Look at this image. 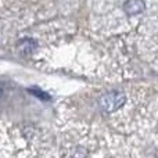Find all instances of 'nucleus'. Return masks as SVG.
<instances>
[{
    "label": "nucleus",
    "instance_id": "3",
    "mask_svg": "<svg viewBox=\"0 0 158 158\" xmlns=\"http://www.w3.org/2000/svg\"><path fill=\"white\" fill-rule=\"evenodd\" d=\"M29 93H32L33 96H36V97L42 98V100H50V96L47 94L46 92L40 90L39 87H31V89H29Z\"/></svg>",
    "mask_w": 158,
    "mask_h": 158
},
{
    "label": "nucleus",
    "instance_id": "2",
    "mask_svg": "<svg viewBox=\"0 0 158 158\" xmlns=\"http://www.w3.org/2000/svg\"><path fill=\"white\" fill-rule=\"evenodd\" d=\"M144 8H146L144 0H126L125 6H123L125 13L129 14V15H136V14L143 13Z\"/></svg>",
    "mask_w": 158,
    "mask_h": 158
},
{
    "label": "nucleus",
    "instance_id": "1",
    "mask_svg": "<svg viewBox=\"0 0 158 158\" xmlns=\"http://www.w3.org/2000/svg\"><path fill=\"white\" fill-rule=\"evenodd\" d=\"M126 101V97L123 93L121 92H110L107 94H104L103 97L100 98V108L103 110L104 112L110 114V112L118 111L121 107H123Z\"/></svg>",
    "mask_w": 158,
    "mask_h": 158
}]
</instances>
